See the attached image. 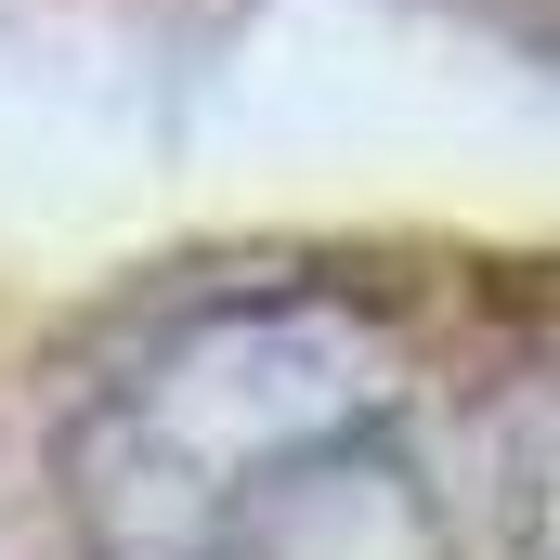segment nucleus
<instances>
[{
  "label": "nucleus",
  "instance_id": "nucleus-1",
  "mask_svg": "<svg viewBox=\"0 0 560 560\" xmlns=\"http://www.w3.org/2000/svg\"><path fill=\"white\" fill-rule=\"evenodd\" d=\"M405 418L418 352L378 300L222 275L79 365L52 418V509L79 560H275L326 495L405 456Z\"/></svg>",
  "mask_w": 560,
  "mask_h": 560
},
{
  "label": "nucleus",
  "instance_id": "nucleus-2",
  "mask_svg": "<svg viewBox=\"0 0 560 560\" xmlns=\"http://www.w3.org/2000/svg\"><path fill=\"white\" fill-rule=\"evenodd\" d=\"M482 522H495V560H560V378H535V392L495 418Z\"/></svg>",
  "mask_w": 560,
  "mask_h": 560
}]
</instances>
